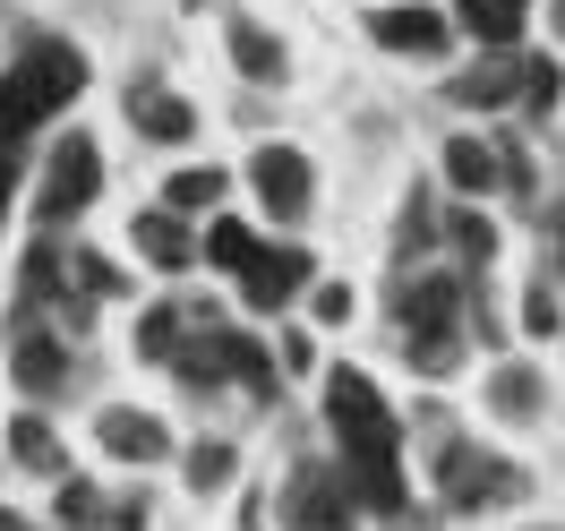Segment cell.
I'll list each match as a JSON object with an SVG mask.
<instances>
[{
	"instance_id": "13",
	"label": "cell",
	"mask_w": 565,
	"mask_h": 531,
	"mask_svg": "<svg viewBox=\"0 0 565 531\" xmlns=\"http://www.w3.org/2000/svg\"><path fill=\"white\" fill-rule=\"evenodd\" d=\"M214 369H223V386H241V394H257V403H275V352L266 343H248L241 326H214Z\"/></svg>"
},
{
	"instance_id": "22",
	"label": "cell",
	"mask_w": 565,
	"mask_h": 531,
	"mask_svg": "<svg viewBox=\"0 0 565 531\" xmlns=\"http://www.w3.org/2000/svg\"><path fill=\"white\" fill-rule=\"evenodd\" d=\"M437 241H446V232H437V206H428V189H412V198H403V232H394V266L412 275V257H428Z\"/></svg>"
},
{
	"instance_id": "30",
	"label": "cell",
	"mask_w": 565,
	"mask_h": 531,
	"mask_svg": "<svg viewBox=\"0 0 565 531\" xmlns=\"http://www.w3.org/2000/svg\"><path fill=\"white\" fill-rule=\"evenodd\" d=\"M523 334H557V284L523 291Z\"/></svg>"
},
{
	"instance_id": "26",
	"label": "cell",
	"mask_w": 565,
	"mask_h": 531,
	"mask_svg": "<svg viewBox=\"0 0 565 531\" xmlns=\"http://www.w3.org/2000/svg\"><path fill=\"white\" fill-rule=\"evenodd\" d=\"M180 471H189V489H198V497H214L223 480H232V446H223V437H198Z\"/></svg>"
},
{
	"instance_id": "33",
	"label": "cell",
	"mask_w": 565,
	"mask_h": 531,
	"mask_svg": "<svg viewBox=\"0 0 565 531\" xmlns=\"http://www.w3.org/2000/svg\"><path fill=\"white\" fill-rule=\"evenodd\" d=\"M275 369L291 378V369H309V334H282V352H275Z\"/></svg>"
},
{
	"instance_id": "15",
	"label": "cell",
	"mask_w": 565,
	"mask_h": 531,
	"mask_svg": "<svg viewBox=\"0 0 565 531\" xmlns=\"http://www.w3.org/2000/svg\"><path fill=\"white\" fill-rule=\"evenodd\" d=\"M489 412H497V421H514V428L548 412V386H540L531 360H497V369H489Z\"/></svg>"
},
{
	"instance_id": "37",
	"label": "cell",
	"mask_w": 565,
	"mask_h": 531,
	"mask_svg": "<svg viewBox=\"0 0 565 531\" xmlns=\"http://www.w3.org/2000/svg\"><path fill=\"white\" fill-rule=\"evenodd\" d=\"M548 26H557V35H565V0H557V9H548Z\"/></svg>"
},
{
	"instance_id": "31",
	"label": "cell",
	"mask_w": 565,
	"mask_h": 531,
	"mask_svg": "<svg viewBox=\"0 0 565 531\" xmlns=\"http://www.w3.org/2000/svg\"><path fill=\"white\" fill-rule=\"evenodd\" d=\"M309 318L343 326V318H352V284H309Z\"/></svg>"
},
{
	"instance_id": "1",
	"label": "cell",
	"mask_w": 565,
	"mask_h": 531,
	"mask_svg": "<svg viewBox=\"0 0 565 531\" xmlns=\"http://www.w3.org/2000/svg\"><path fill=\"white\" fill-rule=\"evenodd\" d=\"M326 428H334V455H343V480L369 514H403L412 489H403V428H394L386 394L360 378L352 360L326 369Z\"/></svg>"
},
{
	"instance_id": "5",
	"label": "cell",
	"mask_w": 565,
	"mask_h": 531,
	"mask_svg": "<svg viewBox=\"0 0 565 531\" xmlns=\"http://www.w3.org/2000/svg\"><path fill=\"white\" fill-rule=\"evenodd\" d=\"M282 531H360V497L343 463H291L282 480Z\"/></svg>"
},
{
	"instance_id": "19",
	"label": "cell",
	"mask_w": 565,
	"mask_h": 531,
	"mask_svg": "<svg viewBox=\"0 0 565 531\" xmlns=\"http://www.w3.org/2000/svg\"><path fill=\"white\" fill-rule=\"evenodd\" d=\"M403 360H412L420 378H455V360H462V326H403Z\"/></svg>"
},
{
	"instance_id": "8",
	"label": "cell",
	"mask_w": 565,
	"mask_h": 531,
	"mask_svg": "<svg viewBox=\"0 0 565 531\" xmlns=\"http://www.w3.org/2000/svg\"><path fill=\"white\" fill-rule=\"evenodd\" d=\"M318 284V266H309V248L300 241H282V248H257V266L241 275V300L257 309V318H282L300 291Z\"/></svg>"
},
{
	"instance_id": "16",
	"label": "cell",
	"mask_w": 565,
	"mask_h": 531,
	"mask_svg": "<svg viewBox=\"0 0 565 531\" xmlns=\"http://www.w3.org/2000/svg\"><path fill=\"white\" fill-rule=\"evenodd\" d=\"M129 232H138V257H146V266H163V275H180V266H189V257H198V241H189V223H180L172 206H154V214H138V223H129Z\"/></svg>"
},
{
	"instance_id": "6",
	"label": "cell",
	"mask_w": 565,
	"mask_h": 531,
	"mask_svg": "<svg viewBox=\"0 0 565 531\" xmlns=\"http://www.w3.org/2000/svg\"><path fill=\"white\" fill-rule=\"evenodd\" d=\"M248 189H257V206L275 214V223H300V214L318 206V172H309L300 146H257L248 155Z\"/></svg>"
},
{
	"instance_id": "20",
	"label": "cell",
	"mask_w": 565,
	"mask_h": 531,
	"mask_svg": "<svg viewBox=\"0 0 565 531\" xmlns=\"http://www.w3.org/2000/svg\"><path fill=\"white\" fill-rule=\"evenodd\" d=\"M223 189H232L223 163H180V172L163 180V206L172 214H206V206H223Z\"/></svg>"
},
{
	"instance_id": "11",
	"label": "cell",
	"mask_w": 565,
	"mask_h": 531,
	"mask_svg": "<svg viewBox=\"0 0 565 531\" xmlns=\"http://www.w3.org/2000/svg\"><path fill=\"white\" fill-rule=\"evenodd\" d=\"M129 129H138L146 146H189L198 138V111L180 104L163 77H138V86H129Z\"/></svg>"
},
{
	"instance_id": "4",
	"label": "cell",
	"mask_w": 565,
	"mask_h": 531,
	"mask_svg": "<svg viewBox=\"0 0 565 531\" xmlns=\"http://www.w3.org/2000/svg\"><path fill=\"white\" fill-rule=\"evenodd\" d=\"M95 198H104V146H95L86 129H77V138H61L52 155H43L35 223H43V232H70V223H77L86 206H95Z\"/></svg>"
},
{
	"instance_id": "27",
	"label": "cell",
	"mask_w": 565,
	"mask_h": 531,
	"mask_svg": "<svg viewBox=\"0 0 565 531\" xmlns=\"http://www.w3.org/2000/svg\"><path fill=\"white\" fill-rule=\"evenodd\" d=\"M61 523H70V531H95V523H111V497L95 489V480H61Z\"/></svg>"
},
{
	"instance_id": "36",
	"label": "cell",
	"mask_w": 565,
	"mask_h": 531,
	"mask_svg": "<svg viewBox=\"0 0 565 531\" xmlns=\"http://www.w3.org/2000/svg\"><path fill=\"white\" fill-rule=\"evenodd\" d=\"M0 531H26V523H18V514H9V506H0Z\"/></svg>"
},
{
	"instance_id": "10",
	"label": "cell",
	"mask_w": 565,
	"mask_h": 531,
	"mask_svg": "<svg viewBox=\"0 0 565 531\" xmlns=\"http://www.w3.org/2000/svg\"><path fill=\"white\" fill-rule=\"evenodd\" d=\"M95 437H104L111 463H163L172 455V428L154 421V412H138V403H104V412H95Z\"/></svg>"
},
{
	"instance_id": "23",
	"label": "cell",
	"mask_w": 565,
	"mask_h": 531,
	"mask_svg": "<svg viewBox=\"0 0 565 531\" xmlns=\"http://www.w3.org/2000/svg\"><path fill=\"white\" fill-rule=\"evenodd\" d=\"M257 232H248V223H232V214H214V232L206 241H198V257H214V266H223V275H248V266H257Z\"/></svg>"
},
{
	"instance_id": "29",
	"label": "cell",
	"mask_w": 565,
	"mask_h": 531,
	"mask_svg": "<svg viewBox=\"0 0 565 531\" xmlns=\"http://www.w3.org/2000/svg\"><path fill=\"white\" fill-rule=\"evenodd\" d=\"M70 284H86L95 300H111V291H120V266H111V257H95V248H77V257H70Z\"/></svg>"
},
{
	"instance_id": "9",
	"label": "cell",
	"mask_w": 565,
	"mask_h": 531,
	"mask_svg": "<svg viewBox=\"0 0 565 531\" xmlns=\"http://www.w3.org/2000/svg\"><path fill=\"white\" fill-rule=\"evenodd\" d=\"M369 35H377V52H403V61H446L455 18H437L428 0H386V9L369 18Z\"/></svg>"
},
{
	"instance_id": "17",
	"label": "cell",
	"mask_w": 565,
	"mask_h": 531,
	"mask_svg": "<svg viewBox=\"0 0 565 531\" xmlns=\"http://www.w3.org/2000/svg\"><path fill=\"white\" fill-rule=\"evenodd\" d=\"M497 180H505V155H497L489 138H446V189H462V198H489Z\"/></svg>"
},
{
	"instance_id": "24",
	"label": "cell",
	"mask_w": 565,
	"mask_h": 531,
	"mask_svg": "<svg viewBox=\"0 0 565 531\" xmlns=\"http://www.w3.org/2000/svg\"><path fill=\"white\" fill-rule=\"evenodd\" d=\"M9 463H18V471H61V437H52V421H43V412L9 421Z\"/></svg>"
},
{
	"instance_id": "25",
	"label": "cell",
	"mask_w": 565,
	"mask_h": 531,
	"mask_svg": "<svg viewBox=\"0 0 565 531\" xmlns=\"http://www.w3.org/2000/svg\"><path fill=\"white\" fill-rule=\"evenodd\" d=\"M446 241H455L462 275H480V266H489V257H497V232H489V214H480V206H462L455 223H446Z\"/></svg>"
},
{
	"instance_id": "12",
	"label": "cell",
	"mask_w": 565,
	"mask_h": 531,
	"mask_svg": "<svg viewBox=\"0 0 565 531\" xmlns=\"http://www.w3.org/2000/svg\"><path fill=\"white\" fill-rule=\"evenodd\" d=\"M223 52H232V70L248 77V86H282V70H291V52H282V35H266L257 18H223Z\"/></svg>"
},
{
	"instance_id": "28",
	"label": "cell",
	"mask_w": 565,
	"mask_h": 531,
	"mask_svg": "<svg viewBox=\"0 0 565 531\" xmlns=\"http://www.w3.org/2000/svg\"><path fill=\"white\" fill-rule=\"evenodd\" d=\"M557 95H565L557 61H548V52H523V104L531 111H557Z\"/></svg>"
},
{
	"instance_id": "34",
	"label": "cell",
	"mask_w": 565,
	"mask_h": 531,
	"mask_svg": "<svg viewBox=\"0 0 565 531\" xmlns=\"http://www.w3.org/2000/svg\"><path fill=\"white\" fill-rule=\"evenodd\" d=\"M9 198H18V163H0V223H9Z\"/></svg>"
},
{
	"instance_id": "18",
	"label": "cell",
	"mask_w": 565,
	"mask_h": 531,
	"mask_svg": "<svg viewBox=\"0 0 565 531\" xmlns=\"http://www.w3.org/2000/svg\"><path fill=\"white\" fill-rule=\"evenodd\" d=\"M455 26H462V35H480L489 52H514L523 9H514V0H455Z\"/></svg>"
},
{
	"instance_id": "2",
	"label": "cell",
	"mask_w": 565,
	"mask_h": 531,
	"mask_svg": "<svg viewBox=\"0 0 565 531\" xmlns=\"http://www.w3.org/2000/svg\"><path fill=\"white\" fill-rule=\"evenodd\" d=\"M86 95V52L61 35H26L18 43V61L0 70V163H18V146L35 138L43 120H61V111Z\"/></svg>"
},
{
	"instance_id": "7",
	"label": "cell",
	"mask_w": 565,
	"mask_h": 531,
	"mask_svg": "<svg viewBox=\"0 0 565 531\" xmlns=\"http://www.w3.org/2000/svg\"><path fill=\"white\" fill-rule=\"evenodd\" d=\"M9 369H18V386L35 394V403H52V394H70V343H61V334H43V318H26V309H18V318H9Z\"/></svg>"
},
{
	"instance_id": "3",
	"label": "cell",
	"mask_w": 565,
	"mask_h": 531,
	"mask_svg": "<svg viewBox=\"0 0 565 531\" xmlns=\"http://www.w3.org/2000/svg\"><path fill=\"white\" fill-rule=\"evenodd\" d=\"M428 446H437V497H446L455 514H489V506H514V497L531 489L523 463H505V455H489V446L455 437L446 421H428Z\"/></svg>"
},
{
	"instance_id": "21",
	"label": "cell",
	"mask_w": 565,
	"mask_h": 531,
	"mask_svg": "<svg viewBox=\"0 0 565 531\" xmlns=\"http://www.w3.org/2000/svg\"><path fill=\"white\" fill-rule=\"evenodd\" d=\"M180 343H189V309H180V300H154L138 318V360H163V369H172Z\"/></svg>"
},
{
	"instance_id": "14",
	"label": "cell",
	"mask_w": 565,
	"mask_h": 531,
	"mask_svg": "<svg viewBox=\"0 0 565 531\" xmlns=\"http://www.w3.org/2000/svg\"><path fill=\"white\" fill-rule=\"evenodd\" d=\"M462 111H505L514 95H523V52H489L480 70H462L455 86H446Z\"/></svg>"
},
{
	"instance_id": "35",
	"label": "cell",
	"mask_w": 565,
	"mask_h": 531,
	"mask_svg": "<svg viewBox=\"0 0 565 531\" xmlns=\"http://www.w3.org/2000/svg\"><path fill=\"white\" fill-rule=\"evenodd\" d=\"M557 266H565V206H557Z\"/></svg>"
},
{
	"instance_id": "38",
	"label": "cell",
	"mask_w": 565,
	"mask_h": 531,
	"mask_svg": "<svg viewBox=\"0 0 565 531\" xmlns=\"http://www.w3.org/2000/svg\"><path fill=\"white\" fill-rule=\"evenodd\" d=\"M514 9H523V0H514Z\"/></svg>"
},
{
	"instance_id": "32",
	"label": "cell",
	"mask_w": 565,
	"mask_h": 531,
	"mask_svg": "<svg viewBox=\"0 0 565 531\" xmlns=\"http://www.w3.org/2000/svg\"><path fill=\"white\" fill-rule=\"evenodd\" d=\"M111 531H146V497H111Z\"/></svg>"
}]
</instances>
